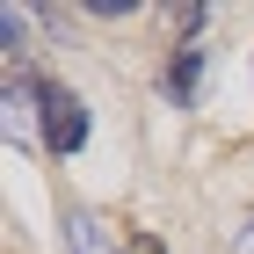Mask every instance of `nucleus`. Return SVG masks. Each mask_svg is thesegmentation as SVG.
Instances as JSON below:
<instances>
[{"mask_svg": "<svg viewBox=\"0 0 254 254\" xmlns=\"http://www.w3.org/2000/svg\"><path fill=\"white\" fill-rule=\"evenodd\" d=\"M196 80H203V51H196V44H182L175 65L160 73V87H167V102H196Z\"/></svg>", "mask_w": 254, "mask_h": 254, "instance_id": "f03ea898", "label": "nucleus"}, {"mask_svg": "<svg viewBox=\"0 0 254 254\" xmlns=\"http://www.w3.org/2000/svg\"><path fill=\"white\" fill-rule=\"evenodd\" d=\"M73 247H80V254H102V233H95L87 211H73Z\"/></svg>", "mask_w": 254, "mask_h": 254, "instance_id": "7ed1b4c3", "label": "nucleus"}, {"mask_svg": "<svg viewBox=\"0 0 254 254\" xmlns=\"http://www.w3.org/2000/svg\"><path fill=\"white\" fill-rule=\"evenodd\" d=\"M29 95H37V131L51 153H80L87 145V102L65 87V80H29Z\"/></svg>", "mask_w": 254, "mask_h": 254, "instance_id": "f257e3e1", "label": "nucleus"}, {"mask_svg": "<svg viewBox=\"0 0 254 254\" xmlns=\"http://www.w3.org/2000/svg\"><path fill=\"white\" fill-rule=\"evenodd\" d=\"M124 254H167V247H160L153 233H138V240H131V247H124Z\"/></svg>", "mask_w": 254, "mask_h": 254, "instance_id": "20e7f679", "label": "nucleus"}]
</instances>
